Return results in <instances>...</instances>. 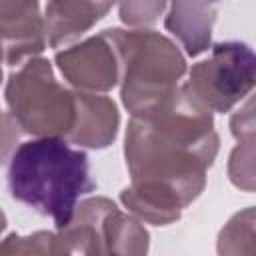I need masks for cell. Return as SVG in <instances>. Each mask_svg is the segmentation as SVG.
I'll return each mask as SVG.
<instances>
[{"instance_id": "6da1fadb", "label": "cell", "mask_w": 256, "mask_h": 256, "mask_svg": "<svg viewBox=\"0 0 256 256\" xmlns=\"http://www.w3.org/2000/svg\"><path fill=\"white\" fill-rule=\"evenodd\" d=\"M218 150L212 112L180 84L156 106L130 116L124 136L130 184L120 192L122 206L152 226L178 222L204 192Z\"/></svg>"}, {"instance_id": "d6986e66", "label": "cell", "mask_w": 256, "mask_h": 256, "mask_svg": "<svg viewBox=\"0 0 256 256\" xmlns=\"http://www.w3.org/2000/svg\"><path fill=\"white\" fill-rule=\"evenodd\" d=\"M2 64H4V58H2V52H0V84H2Z\"/></svg>"}, {"instance_id": "7c38bea8", "label": "cell", "mask_w": 256, "mask_h": 256, "mask_svg": "<svg viewBox=\"0 0 256 256\" xmlns=\"http://www.w3.org/2000/svg\"><path fill=\"white\" fill-rule=\"evenodd\" d=\"M220 254H254V206L236 212L218 234Z\"/></svg>"}, {"instance_id": "9c48e42d", "label": "cell", "mask_w": 256, "mask_h": 256, "mask_svg": "<svg viewBox=\"0 0 256 256\" xmlns=\"http://www.w3.org/2000/svg\"><path fill=\"white\" fill-rule=\"evenodd\" d=\"M120 128V112L116 102L98 92L76 90V118L66 140L78 148H108Z\"/></svg>"}, {"instance_id": "5b68a950", "label": "cell", "mask_w": 256, "mask_h": 256, "mask_svg": "<svg viewBox=\"0 0 256 256\" xmlns=\"http://www.w3.org/2000/svg\"><path fill=\"white\" fill-rule=\"evenodd\" d=\"M62 254H146L150 234L130 212L106 196L82 198L70 222L56 230Z\"/></svg>"}, {"instance_id": "3957f363", "label": "cell", "mask_w": 256, "mask_h": 256, "mask_svg": "<svg viewBox=\"0 0 256 256\" xmlns=\"http://www.w3.org/2000/svg\"><path fill=\"white\" fill-rule=\"evenodd\" d=\"M120 50V100L130 116L172 94L188 70L176 42L150 28H112Z\"/></svg>"}, {"instance_id": "8992f818", "label": "cell", "mask_w": 256, "mask_h": 256, "mask_svg": "<svg viewBox=\"0 0 256 256\" xmlns=\"http://www.w3.org/2000/svg\"><path fill=\"white\" fill-rule=\"evenodd\" d=\"M208 58L192 64L182 82L212 114H226L246 100L256 80V56L246 42L224 40L210 44Z\"/></svg>"}, {"instance_id": "277c9868", "label": "cell", "mask_w": 256, "mask_h": 256, "mask_svg": "<svg viewBox=\"0 0 256 256\" xmlns=\"http://www.w3.org/2000/svg\"><path fill=\"white\" fill-rule=\"evenodd\" d=\"M4 100L24 134L66 138L74 126L76 90L58 82L42 56H32L10 72Z\"/></svg>"}, {"instance_id": "4fadbf2b", "label": "cell", "mask_w": 256, "mask_h": 256, "mask_svg": "<svg viewBox=\"0 0 256 256\" xmlns=\"http://www.w3.org/2000/svg\"><path fill=\"white\" fill-rule=\"evenodd\" d=\"M0 254H62V244L56 230L8 234L0 242Z\"/></svg>"}, {"instance_id": "52a82bcc", "label": "cell", "mask_w": 256, "mask_h": 256, "mask_svg": "<svg viewBox=\"0 0 256 256\" xmlns=\"http://www.w3.org/2000/svg\"><path fill=\"white\" fill-rule=\"evenodd\" d=\"M54 64L74 90L106 94L120 84L122 62L112 28L56 50Z\"/></svg>"}, {"instance_id": "8fae6325", "label": "cell", "mask_w": 256, "mask_h": 256, "mask_svg": "<svg viewBox=\"0 0 256 256\" xmlns=\"http://www.w3.org/2000/svg\"><path fill=\"white\" fill-rule=\"evenodd\" d=\"M164 28L178 40L188 56H200L212 44L218 6L224 0H168Z\"/></svg>"}, {"instance_id": "2e32d148", "label": "cell", "mask_w": 256, "mask_h": 256, "mask_svg": "<svg viewBox=\"0 0 256 256\" xmlns=\"http://www.w3.org/2000/svg\"><path fill=\"white\" fill-rule=\"evenodd\" d=\"M22 128L14 120V116L0 108V166H8L14 150L20 144Z\"/></svg>"}, {"instance_id": "7a4b0ae2", "label": "cell", "mask_w": 256, "mask_h": 256, "mask_svg": "<svg viewBox=\"0 0 256 256\" xmlns=\"http://www.w3.org/2000/svg\"><path fill=\"white\" fill-rule=\"evenodd\" d=\"M6 186L10 196L64 228L78 202L96 190L88 154L62 136H34L14 150Z\"/></svg>"}, {"instance_id": "30bf717a", "label": "cell", "mask_w": 256, "mask_h": 256, "mask_svg": "<svg viewBox=\"0 0 256 256\" xmlns=\"http://www.w3.org/2000/svg\"><path fill=\"white\" fill-rule=\"evenodd\" d=\"M116 0H48L44 8V32L50 48H62L84 36L100 22Z\"/></svg>"}, {"instance_id": "e0dca14e", "label": "cell", "mask_w": 256, "mask_h": 256, "mask_svg": "<svg viewBox=\"0 0 256 256\" xmlns=\"http://www.w3.org/2000/svg\"><path fill=\"white\" fill-rule=\"evenodd\" d=\"M254 100L246 96V102L230 116V132L236 140H252L254 138Z\"/></svg>"}, {"instance_id": "5bb4252c", "label": "cell", "mask_w": 256, "mask_h": 256, "mask_svg": "<svg viewBox=\"0 0 256 256\" xmlns=\"http://www.w3.org/2000/svg\"><path fill=\"white\" fill-rule=\"evenodd\" d=\"M168 0H118V16L128 28H150L166 10Z\"/></svg>"}, {"instance_id": "ba28073f", "label": "cell", "mask_w": 256, "mask_h": 256, "mask_svg": "<svg viewBox=\"0 0 256 256\" xmlns=\"http://www.w3.org/2000/svg\"><path fill=\"white\" fill-rule=\"evenodd\" d=\"M40 0H0V52L16 68L46 48Z\"/></svg>"}, {"instance_id": "ac0fdd59", "label": "cell", "mask_w": 256, "mask_h": 256, "mask_svg": "<svg viewBox=\"0 0 256 256\" xmlns=\"http://www.w3.org/2000/svg\"><path fill=\"white\" fill-rule=\"evenodd\" d=\"M6 226H8V218H6V214H4V210L0 208V236L4 234V230H6Z\"/></svg>"}, {"instance_id": "9a60e30c", "label": "cell", "mask_w": 256, "mask_h": 256, "mask_svg": "<svg viewBox=\"0 0 256 256\" xmlns=\"http://www.w3.org/2000/svg\"><path fill=\"white\" fill-rule=\"evenodd\" d=\"M228 180L244 192H254V138L238 140L236 148L230 152Z\"/></svg>"}]
</instances>
